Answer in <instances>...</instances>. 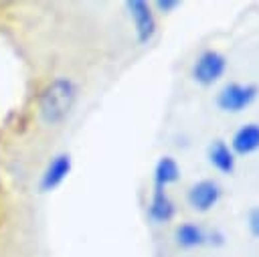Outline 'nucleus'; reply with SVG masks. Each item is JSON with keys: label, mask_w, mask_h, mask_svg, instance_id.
Returning <instances> with one entry per match:
<instances>
[{"label": "nucleus", "mask_w": 259, "mask_h": 257, "mask_svg": "<svg viewBox=\"0 0 259 257\" xmlns=\"http://www.w3.org/2000/svg\"><path fill=\"white\" fill-rule=\"evenodd\" d=\"M77 101V83L69 77L53 79L38 97V115L45 125H59L63 123Z\"/></svg>", "instance_id": "obj_1"}, {"label": "nucleus", "mask_w": 259, "mask_h": 257, "mask_svg": "<svg viewBox=\"0 0 259 257\" xmlns=\"http://www.w3.org/2000/svg\"><path fill=\"white\" fill-rule=\"evenodd\" d=\"M259 95L257 85H241V83H229L225 85L217 95V105L223 111L239 113L245 107H249Z\"/></svg>", "instance_id": "obj_2"}, {"label": "nucleus", "mask_w": 259, "mask_h": 257, "mask_svg": "<svg viewBox=\"0 0 259 257\" xmlns=\"http://www.w3.org/2000/svg\"><path fill=\"white\" fill-rule=\"evenodd\" d=\"M225 71H227V59L217 51H204L192 67V77L196 83L208 87L217 83L225 75Z\"/></svg>", "instance_id": "obj_3"}, {"label": "nucleus", "mask_w": 259, "mask_h": 257, "mask_svg": "<svg viewBox=\"0 0 259 257\" xmlns=\"http://www.w3.org/2000/svg\"><path fill=\"white\" fill-rule=\"evenodd\" d=\"M125 8H127L130 18L134 20L138 42L148 45L156 34V18H154V12H152L150 4L144 2V0H127Z\"/></svg>", "instance_id": "obj_4"}, {"label": "nucleus", "mask_w": 259, "mask_h": 257, "mask_svg": "<svg viewBox=\"0 0 259 257\" xmlns=\"http://www.w3.org/2000/svg\"><path fill=\"white\" fill-rule=\"evenodd\" d=\"M186 198L194 210L206 212L221 200V186L214 180H198L196 184L190 186Z\"/></svg>", "instance_id": "obj_5"}, {"label": "nucleus", "mask_w": 259, "mask_h": 257, "mask_svg": "<svg viewBox=\"0 0 259 257\" xmlns=\"http://www.w3.org/2000/svg\"><path fill=\"white\" fill-rule=\"evenodd\" d=\"M71 156L69 154H57L45 168L42 176H40V190L42 192H51L55 190L57 186H61L65 182V178L69 176L71 172Z\"/></svg>", "instance_id": "obj_6"}, {"label": "nucleus", "mask_w": 259, "mask_h": 257, "mask_svg": "<svg viewBox=\"0 0 259 257\" xmlns=\"http://www.w3.org/2000/svg\"><path fill=\"white\" fill-rule=\"evenodd\" d=\"M231 150H233V154H239V156L257 152L259 150V123L241 125L231 140Z\"/></svg>", "instance_id": "obj_7"}, {"label": "nucleus", "mask_w": 259, "mask_h": 257, "mask_svg": "<svg viewBox=\"0 0 259 257\" xmlns=\"http://www.w3.org/2000/svg\"><path fill=\"white\" fill-rule=\"evenodd\" d=\"M174 212H176V208H174V202L170 200V196L166 194V188L154 186L152 200L148 206V217L154 223H168L174 217Z\"/></svg>", "instance_id": "obj_8"}, {"label": "nucleus", "mask_w": 259, "mask_h": 257, "mask_svg": "<svg viewBox=\"0 0 259 257\" xmlns=\"http://www.w3.org/2000/svg\"><path fill=\"white\" fill-rule=\"evenodd\" d=\"M208 162L223 174H233L235 170V154L225 140H214L208 146Z\"/></svg>", "instance_id": "obj_9"}, {"label": "nucleus", "mask_w": 259, "mask_h": 257, "mask_svg": "<svg viewBox=\"0 0 259 257\" xmlns=\"http://www.w3.org/2000/svg\"><path fill=\"white\" fill-rule=\"evenodd\" d=\"M180 178V166L172 156H162L154 168V186L166 188Z\"/></svg>", "instance_id": "obj_10"}, {"label": "nucleus", "mask_w": 259, "mask_h": 257, "mask_svg": "<svg viewBox=\"0 0 259 257\" xmlns=\"http://www.w3.org/2000/svg\"><path fill=\"white\" fill-rule=\"evenodd\" d=\"M174 237L182 249H194V247H200L206 243L204 231L200 227H196L194 223H182L180 227H176Z\"/></svg>", "instance_id": "obj_11"}, {"label": "nucleus", "mask_w": 259, "mask_h": 257, "mask_svg": "<svg viewBox=\"0 0 259 257\" xmlns=\"http://www.w3.org/2000/svg\"><path fill=\"white\" fill-rule=\"evenodd\" d=\"M247 225H249V231L255 239H259V206H253L249 210V217H247Z\"/></svg>", "instance_id": "obj_12"}, {"label": "nucleus", "mask_w": 259, "mask_h": 257, "mask_svg": "<svg viewBox=\"0 0 259 257\" xmlns=\"http://www.w3.org/2000/svg\"><path fill=\"white\" fill-rule=\"evenodd\" d=\"M180 6V2L178 0H158L156 2V8L160 10V12H164V14H168V12H172L174 8H178Z\"/></svg>", "instance_id": "obj_13"}]
</instances>
